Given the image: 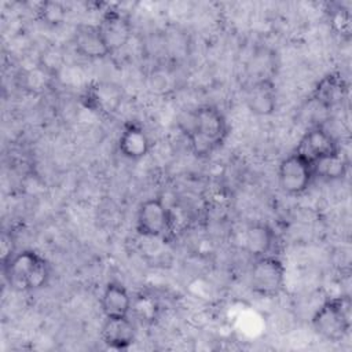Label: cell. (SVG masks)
Masks as SVG:
<instances>
[{
	"mask_svg": "<svg viewBox=\"0 0 352 352\" xmlns=\"http://www.w3.org/2000/svg\"><path fill=\"white\" fill-rule=\"evenodd\" d=\"M0 260H1V265H7L8 261L16 254L15 253V242L11 234H7L6 231L1 235V243H0Z\"/></svg>",
	"mask_w": 352,
	"mask_h": 352,
	"instance_id": "21",
	"label": "cell"
},
{
	"mask_svg": "<svg viewBox=\"0 0 352 352\" xmlns=\"http://www.w3.org/2000/svg\"><path fill=\"white\" fill-rule=\"evenodd\" d=\"M183 132L188 140L194 155L205 158L217 151L227 140L230 125L220 109L212 104H204L194 109L186 124Z\"/></svg>",
	"mask_w": 352,
	"mask_h": 352,
	"instance_id": "1",
	"label": "cell"
},
{
	"mask_svg": "<svg viewBox=\"0 0 352 352\" xmlns=\"http://www.w3.org/2000/svg\"><path fill=\"white\" fill-rule=\"evenodd\" d=\"M312 164L341 151L337 139L322 125H314L301 136L296 150Z\"/></svg>",
	"mask_w": 352,
	"mask_h": 352,
	"instance_id": "8",
	"label": "cell"
},
{
	"mask_svg": "<svg viewBox=\"0 0 352 352\" xmlns=\"http://www.w3.org/2000/svg\"><path fill=\"white\" fill-rule=\"evenodd\" d=\"M351 318V300L348 296L329 297L312 315L311 326L320 338L337 342L349 334Z\"/></svg>",
	"mask_w": 352,
	"mask_h": 352,
	"instance_id": "3",
	"label": "cell"
},
{
	"mask_svg": "<svg viewBox=\"0 0 352 352\" xmlns=\"http://www.w3.org/2000/svg\"><path fill=\"white\" fill-rule=\"evenodd\" d=\"M276 245L278 236L270 224L256 221L246 227L243 235V248L252 258L275 254Z\"/></svg>",
	"mask_w": 352,
	"mask_h": 352,
	"instance_id": "12",
	"label": "cell"
},
{
	"mask_svg": "<svg viewBox=\"0 0 352 352\" xmlns=\"http://www.w3.org/2000/svg\"><path fill=\"white\" fill-rule=\"evenodd\" d=\"M117 146L124 158L129 161H139L148 154L151 142L144 128L139 122L131 121L122 126Z\"/></svg>",
	"mask_w": 352,
	"mask_h": 352,
	"instance_id": "13",
	"label": "cell"
},
{
	"mask_svg": "<svg viewBox=\"0 0 352 352\" xmlns=\"http://www.w3.org/2000/svg\"><path fill=\"white\" fill-rule=\"evenodd\" d=\"M348 82L338 72L324 74L314 87L309 102L322 110H333L341 106L348 98Z\"/></svg>",
	"mask_w": 352,
	"mask_h": 352,
	"instance_id": "9",
	"label": "cell"
},
{
	"mask_svg": "<svg viewBox=\"0 0 352 352\" xmlns=\"http://www.w3.org/2000/svg\"><path fill=\"white\" fill-rule=\"evenodd\" d=\"M81 104L102 117L114 116L122 103V91L118 85L107 81L91 82L81 94Z\"/></svg>",
	"mask_w": 352,
	"mask_h": 352,
	"instance_id": "7",
	"label": "cell"
},
{
	"mask_svg": "<svg viewBox=\"0 0 352 352\" xmlns=\"http://www.w3.org/2000/svg\"><path fill=\"white\" fill-rule=\"evenodd\" d=\"M286 285V268L276 256L253 258L249 271V286L252 292L264 298L278 297Z\"/></svg>",
	"mask_w": 352,
	"mask_h": 352,
	"instance_id": "4",
	"label": "cell"
},
{
	"mask_svg": "<svg viewBox=\"0 0 352 352\" xmlns=\"http://www.w3.org/2000/svg\"><path fill=\"white\" fill-rule=\"evenodd\" d=\"M132 316L142 324H154L161 314V304L158 298L148 292H140L132 298Z\"/></svg>",
	"mask_w": 352,
	"mask_h": 352,
	"instance_id": "17",
	"label": "cell"
},
{
	"mask_svg": "<svg viewBox=\"0 0 352 352\" xmlns=\"http://www.w3.org/2000/svg\"><path fill=\"white\" fill-rule=\"evenodd\" d=\"M173 214L162 198L143 201L136 213V231L143 238H166L173 228Z\"/></svg>",
	"mask_w": 352,
	"mask_h": 352,
	"instance_id": "6",
	"label": "cell"
},
{
	"mask_svg": "<svg viewBox=\"0 0 352 352\" xmlns=\"http://www.w3.org/2000/svg\"><path fill=\"white\" fill-rule=\"evenodd\" d=\"M278 94L272 78L254 80L246 94V106L256 116H271L276 110Z\"/></svg>",
	"mask_w": 352,
	"mask_h": 352,
	"instance_id": "15",
	"label": "cell"
},
{
	"mask_svg": "<svg viewBox=\"0 0 352 352\" xmlns=\"http://www.w3.org/2000/svg\"><path fill=\"white\" fill-rule=\"evenodd\" d=\"M100 308L104 318L129 316L132 297L126 287L120 282H109L100 296Z\"/></svg>",
	"mask_w": 352,
	"mask_h": 352,
	"instance_id": "16",
	"label": "cell"
},
{
	"mask_svg": "<svg viewBox=\"0 0 352 352\" xmlns=\"http://www.w3.org/2000/svg\"><path fill=\"white\" fill-rule=\"evenodd\" d=\"M37 12L44 23L50 26H58L65 21L67 8L60 1H43L40 3Z\"/></svg>",
	"mask_w": 352,
	"mask_h": 352,
	"instance_id": "20",
	"label": "cell"
},
{
	"mask_svg": "<svg viewBox=\"0 0 352 352\" xmlns=\"http://www.w3.org/2000/svg\"><path fill=\"white\" fill-rule=\"evenodd\" d=\"M327 12V21L331 32L341 40H349L352 34V14L344 4H330Z\"/></svg>",
	"mask_w": 352,
	"mask_h": 352,
	"instance_id": "19",
	"label": "cell"
},
{
	"mask_svg": "<svg viewBox=\"0 0 352 352\" xmlns=\"http://www.w3.org/2000/svg\"><path fill=\"white\" fill-rule=\"evenodd\" d=\"M96 25L110 54H114L122 50L131 40V36H132L131 21L124 12L116 8L106 10L100 16L99 23Z\"/></svg>",
	"mask_w": 352,
	"mask_h": 352,
	"instance_id": "10",
	"label": "cell"
},
{
	"mask_svg": "<svg viewBox=\"0 0 352 352\" xmlns=\"http://www.w3.org/2000/svg\"><path fill=\"white\" fill-rule=\"evenodd\" d=\"M314 172L315 179L319 177L329 182L341 180L348 173V160L342 151H340L331 157L314 162Z\"/></svg>",
	"mask_w": 352,
	"mask_h": 352,
	"instance_id": "18",
	"label": "cell"
},
{
	"mask_svg": "<svg viewBox=\"0 0 352 352\" xmlns=\"http://www.w3.org/2000/svg\"><path fill=\"white\" fill-rule=\"evenodd\" d=\"M72 43H73L74 51L80 56L89 60L104 59L109 55H111L102 38L98 25H92V23L77 25L73 32Z\"/></svg>",
	"mask_w": 352,
	"mask_h": 352,
	"instance_id": "11",
	"label": "cell"
},
{
	"mask_svg": "<svg viewBox=\"0 0 352 352\" xmlns=\"http://www.w3.org/2000/svg\"><path fill=\"white\" fill-rule=\"evenodd\" d=\"M100 338L111 349H128L136 340V327L131 315L106 318L102 324Z\"/></svg>",
	"mask_w": 352,
	"mask_h": 352,
	"instance_id": "14",
	"label": "cell"
},
{
	"mask_svg": "<svg viewBox=\"0 0 352 352\" xmlns=\"http://www.w3.org/2000/svg\"><path fill=\"white\" fill-rule=\"evenodd\" d=\"M314 180V164L297 151L285 157L278 166V184L287 195L297 197L304 194Z\"/></svg>",
	"mask_w": 352,
	"mask_h": 352,
	"instance_id": "5",
	"label": "cell"
},
{
	"mask_svg": "<svg viewBox=\"0 0 352 352\" xmlns=\"http://www.w3.org/2000/svg\"><path fill=\"white\" fill-rule=\"evenodd\" d=\"M3 270L8 283L22 292L40 290L48 285L51 278L48 260L32 249L16 253Z\"/></svg>",
	"mask_w": 352,
	"mask_h": 352,
	"instance_id": "2",
	"label": "cell"
}]
</instances>
